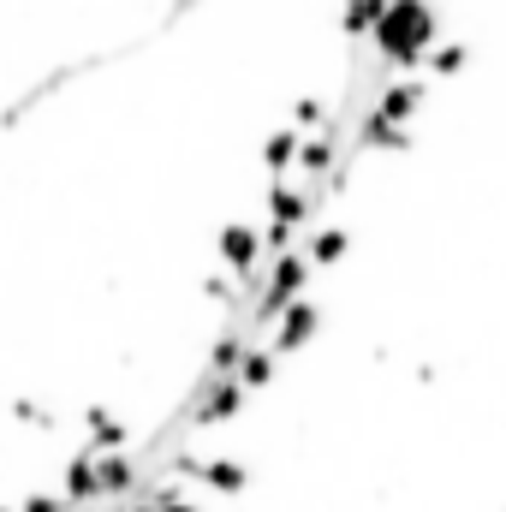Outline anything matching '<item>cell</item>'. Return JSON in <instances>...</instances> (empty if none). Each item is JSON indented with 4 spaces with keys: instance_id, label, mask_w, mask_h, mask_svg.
<instances>
[{
    "instance_id": "cell-1",
    "label": "cell",
    "mask_w": 506,
    "mask_h": 512,
    "mask_svg": "<svg viewBox=\"0 0 506 512\" xmlns=\"http://www.w3.org/2000/svg\"><path fill=\"white\" fill-rule=\"evenodd\" d=\"M370 42H376V54L387 66H423L429 48L441 42L435 0H387V12H381L376 30H370Z\"/></svg>"
},
{
    "instance_id": "cell-2",
    "label": "cell",
    "mask_w": 506,
    "mask_h": 512,
    "mask_svg": "<svg viewBox=\"0 0 506 512\" xmlns=\"http://www.w3.org/2000/svg\"><path fill=\"white\" fill-rule=\"evenodd\" d=\"M304 286H310V262H304V251H280L274 262H268V280L256 286L251 322H256V328H268L292 298H304Z\"/></svg>"
},
{
    "instance_id": "cell-3",
    "label": "cell",
    "mask_w": 506,
    "mask_h": 512,
    "mask_svg": "<svg viewBox=\"0 0 506 512\" xmlns=\"http://www.w3.org/2000/svg\"><path fill=\"white\" fill-rule=\"evenodd\" d=\"M274 334H268V352L274 358H292V352H304L310 340H316V328H322V310L310 304V298H292L274 322H268Z\"/></svg>"
},
{
    "instance_id": "cell-4",
    "label": "cell",
    "mask_w": 506,
    "mask_h": 512,
    "mask_svg": "<svg viewBox=\"0 0 506 512\" xmlns=\"http://www.w3.org/2000/svg\"><path fill=\"white\" fill-rule=\"evenodd\" d=\"M256 262H262V227L251 221L221 227V274H233L239 286H256Z\"/></svg>"
},
{
    "instance_id": "cell-5",
    "label": "cell",
    "mask_w": 506,
    "mask_h": 512,
    "mask_svg": "<svg viewBox=\"0 0 506 512\" xmlns=\"http://www.w3.org/2000/svg\"><path fill=\"white\" fill-rule=\"evenodd\" d=\"M245 405H251V393L233 382V376H209V393L191 405V423H197V429H221V423H233Z\"/></svg>"
},
{
    "instance_id": "cell-6",
    "label": "cell",
    "mask_w": 506,
    "mask_h": 512,
    "mask_svg": "<svg viewBox=\"0 0 506 512\" xmlns=\"http://www.w3.org/2000/svg\"><path fill=\"white\" fill-rule=\"evenodd\" d=\"M423 102H429V84H423V78H393V84L376 96V108H370V114H376L381 126H405Z\"/></svg>"
},
{
    "instance_id": "cell-7",
    "label": "cell",
    "mask_w": 506,
    "mask_h": 512,
    "mask_svg": "<svg viewBox=\"0 0 506 512\" xmlns=\"http://www.w3.org/2000/svg\"><path fill=\"white\" fill-rule=\"evenodd\" d=\"M96 489H102V501H126L143 489V465L131 453H96Z\"/></svg>"
},
{
    "instance_id": "cell-8",
    "label": "cell",
    "mask_w": 506,
    "mask_h": 512,
    "mask_svg": "<svg viewBox=\"0 0 506 512\" xmlns=\"http://www.w3.org/2000/svg\"><path fill=\"white\" fill-rule=\"evenodd\" d=\"M60 501H66L72 512L102 501V489H96V453H90V447L66 459V471H60Z\"/></svg>"
},
{
    "instance_id": "cell-9",
    "label": "cell",
    "mask_w": 506,
    "mask_h": 512,
    "mask_svg": "<svg viewBox=\"0 0 506 512\" xmlns=\"http://www.w3.org/2000/svg\"><path fill=\"white\" fill-rule=\"evenodd\" d=\"M203 489H215V495H245L251 489V465L245 459H197V471H191Z\"/></svg>"
},
{
    "instance_id": "cell-10",
    "label": "cell",
    "mask_w": 506,
    "mask_h": 512,
    "mask_svg": "<svg viewBox=\"0 0 506 512\" xmlns=\"http://www.w3.org/2000/svg\"><path fill=\"white\" fill-rule=\"evenodd\" d=\"M84 429H90V453H126V441H131V429L108 405H90L84 411Z\"/></svg>"
},
{
    "instance_id": "cell-11",
    "label": "cell",
    "mask_w": 506,
    "mask_h": 512,
    "mask_svg": "<svg viewBox=\"0 0 506 512\" xmlns=\"http://www.w3.org/2000/svg\"><path fill=\"white\" fill-rule=\"evenodd\" d=\"M274 364H280V358H274L268 346H245V358L233 364V382L245 387V393H262V387L274 382Z\"/></svg>"
},
{
    "instance_id": "cell-12",
    "label": "cell",
    "mask_w": 506,
    "mask_h": 512,
    "mask_svg": "<svg viewBox=\"0 0 506 512\" xmlns=\"http://www.w3.org/2000/svg\"><path fill=\"white\" fill-rule=\"evenodd\" d=\"M346 251H352V233H346V227H316L304 262H310V268H334V262H346Z\"/></svg>"
},
{
    "instance_id": "cell-13",
    "label": "cell",
    "mask_w": 506,
    "mask_h": 512,
    "mask_svg": "<svg viewBox=\"0 0 506 512\" xmlns=\"http://www.w3.org/2000/svg\"><path fill=\"white\" fill-rule=\"evenodd\" d=\"M381 12H387V0H346V12H340V36L370 42V30H376Z\"/></svg>"
},
{
    "instance_id": "cell-14",
    "label": "cell",
    "mask_w": 506,
    "mask_h": 512,
    "mask_svg": "<svg viewBox=\"0 0 506 512\" xmlns=\"http://www.w3.org/2000/svg\"><path fill=\"white\" fill-rule=\"evenodd\" d=\"M298 137H304V131H292V126H286V131H268V143H262V167H268L274 179L298 161Z\"/></svg>"
},
{
    "instance_id": "cell-15",
    "label": "cell",
    "mask_w": 506,
    "mask_h": 512,
    "mask_svg": "<svg viewBox=\"0 0 506 512\" xmlns=\"http://www.w3.org/2000/svg\"><path fill=\"white\" fill-rule=\"evenodd\" d=\"M465 60H471V42H435L423 66H429L435 78H459V72H465Z\"/></svg>"
},
{
    "instance_id": "cell-16",
    "label": "cell",
    "mask_w": 506,
    "mask_h": 512,
    "mask_svg": "<svg viewBox=\"0 0 506 512\" xmlns=\"http://www.w3.org/2000/svg\"><path fill=\"white\" fill-rule=\"evenodd\" d=\"M18 512H72L60 495H48V489H36V495H24V507Z\"/></svg>"
},
{
    "instance_id": "cell-17",
    "label": "cell",
    "mask_w": 506,
    "mask_h": 512,
    "mask_svg": "<svg viewBox=\"0 0 506 512\" xmlns=\"http://www.w3.org/2000/svg\"><path fill=\"white\" fill-rule=\"evenodd\" d=\"M114 512H155L149 501H126V507H114Z\"/></svg>"
},
{
    "instance_id": "cell-18",
    "label": "cell",
    "mask_w": 506,
    "mask_h": 512,
    "mask_svg": "<svg viewBox=\"0 0 506 512\" xmlns=\"http://www.w3.org/2000/svg\"><path fill=\"white\" fill-rule=\"evenodd\" d=\"M0 512H18V507H0Z\"/></svg>"
}]
</instances>
